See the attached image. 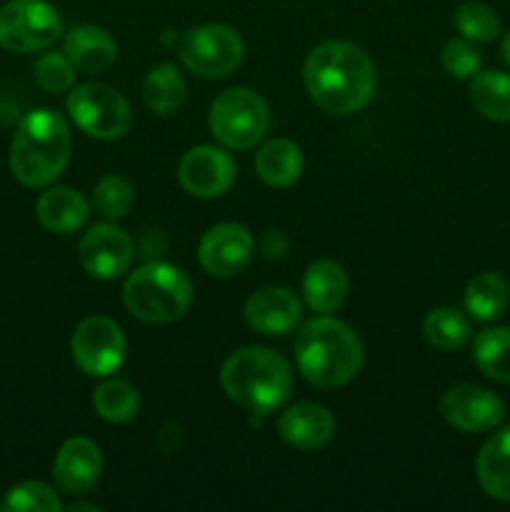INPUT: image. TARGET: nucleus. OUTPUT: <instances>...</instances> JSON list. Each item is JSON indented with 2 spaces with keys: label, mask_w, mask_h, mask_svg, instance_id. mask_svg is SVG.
I'll use <instances>...</instances> for the list:
<instances>
[{
  "label": "nucleus",
  "mask_w": 510,
  "mask_h": 512,
  "mask_svg": "<svg viewBox=\"0 0 510 512\" xmlns=\"http://www.w3.org/2000/svg\"><path fill=\"white\" fill-rule=\"evenodd\" d=\"M180 63L198 78H225L243 63V40L230 25L205 23L190 28L178 45Z\"/></svg>",
  "instance_id": "0eeeda50"
},
{
  "label": "nucleus",
  "mask_w": 510,
  "mask_h": 512,
  "mask_svg": "<svg viewBox=\"0 0 510 512\" xmlns=\"http://www.w3.org/2000/svg\"><path fill=\"white\" fill-rule=\"evenodd\" d=\"M305 168L303 150L288 138L268 140L255 155V173L270 188H290L300 180Z\"/></svg>",
  "instance_id": "4be33fe9"
},
{
  "label": "nucleus",
  "mask_w": 510,
  "mask_h": 512,
  "mask_svg": "<svg viewBox=\"0 0 510 512\" xmlns=\"http://www.w3.org/2000/svg\"><path fill=\"white\" fill-rule=\"evenodd\" d=\"M80 265L98 280H115L128 273L135 258V245L123 228L113 223L93 225L80 238Z\"/></svg>",
  "instance_id": "f8f14e48"
},
{
  "label": "nucleus",
  "mask_w": 510,
  "mask_h": 512,
  "mask_svg": "<svg viewBox=\"0 0 510 512\" xmlns=\"http://www.w3.org/2000/svg\"><path fill=\"white\" fill-rule=\"evenodd\" d=\"M210 133L230 150L255 148L270 128L268 103L255 90L230 88L210 105Z\"/></svg>",
  "instance_id": "423d86ee"
},
{
  "label": "nucleus",
  "mask_w": 510,
  "mask_h": 512,
  "mask_svg": "<svg viewBox=\"0 0 510 512\" xmlns=\"http://www.w3.org/2000/svg\"><path fill=\"white\" fill-rule=\"evenodd\" d=\"M200 265L215 278H233L248 268L253 258V235L238 223L213 225L198 245Z\"/></svg>",
  "instance_id": "4468645a"
},
{
  "label": "nucleus",
  "mask_w": 510,
  "mask_h": 512,
  "mask_svg": "<svg viewBox=\"0 0 510 512\" xmlns=\"http://www.w3.org/2000/svg\"><path fill=\"white\" fill-rule=\"evenodd\" d=\"M220 385L235 405L248 413L268 415L288 400L293 373L278 353L248 345L228 355L220 368Z\"/></svg>",
  "instance_id": "20e7f679"
},
{
  "label": "nucleus",
  "mask_w": 510,
  "mask_h": 512,
  "mask_svg": "<svg viewBox=\"0 0 510 512\" xmlns=\"http://www.w3.org/2000/svg\"><path fill=\"white\" fill-rule=\"evenodd\" d=\"M70 512H98V505H88V503H73L68 505Z\"/></svg>",
  "instance_id": "f704fd0d"
},
{
  "label": "nucleus",
  "mask_w": 510,
  "mask_h": 512,
  "mask_svg": "<svg viewBox=\"0 0 510 512\" xmlns=\"http://www.w3.org/2000/svg\"><path fill=\"white\" fill-rule=\"evenodd\" d=\"M35 215H38L40 225L50 233L68 235L75 233L78 228H83L85 220L90 215V205L78 190L65 188V185H55L48 188L38 198L35 205Z\"/></svg>",
  "instance_id": "a211bd4d"
},
{
  "label": "nucleus",
  "mask_w": 510,
  "mask_h": 512,
  "mask_svg": "<svg viewBox=\"0 0 510 512\" xmlns=\"http://www.w3.org/2000/svg\"><path fill=\"white\" fill-rule=\"evenodd\" d=\"M440 63H443L445 73L458 80H468L480 73L478 50L465 43V40H448L440 50Z\"/></svg>",
  "instance_id": "473e14b6"
},
{
  "label": "nucleus",
  "mask_w": 510,
  "mask_h": 512,
  "mask_svg": "<svg viewBox=\"0 0 510 512\" xmlns=\"http://www.w3.org/2000/svg\"><path fill=\"white\" fill-rule=\"evenodd\" d=\"M423 333L425 340H428L435 350L453 353V350H460L468 343L473 330H470V320L465 318L460 310L435 308L425 315Z\"/></svg>",
  "instance_id": "a878e982"
},
{
  "label": "nucleus",
  "mask_w": 510,
  "mask_h": 512,
  "mask_svg": "<svg viewBox=\"0 0 510 512\" xmlns=\"http://www.w3.org/2000/svg\"><path fill=\"white\" fill-rule=\"evenodd\" d=\"M245 320L255 333L285 335L300 323V300L288 288H263L245 303Z\"/></svg>",
  "instance_id": "dca6fc26"
},
{
  "label": "nucleus",
  "mask_w": 510,
  "mask_h": 512,
  "mask_svg": "<svg viewBox=\"0 0 510 512\" xmlns=\"http://www.w3.org/2000/svg\"><path fill=\"white\" fill-rule=\"evenodd\" d=\"M60 33L63 20L48 0H8L0 8V48L10 53H38Z\"/></svg>",
  "instance_id": "1a4fd4ad"
},
{
  "label": "nucleus",
  "mask_w": 510,
  "mask_h": 512,
  "mask_svg": "<svg viewBox=\"0 0 510 512\" xmlns=\"http://www.w3.org/2000/svg\"><path fill=\"white\" fill-rule=\"evenodd\" d=\"M188 85H185L183 73L175 65L160 63L150 68V73L143 80V100L148 110L155 115H175L185 103Z\"/></svg>",
  "instance_id": "5701e85b"
},
{
  "label": "nucleus",
  "mask_w": 510,
  "mask_h": 512,
  "mask_svg": "<svg viewBox=\"0 0 510 512\" xmlns=\"http://www.w3.org/2000/svg\"><path fill=\"white\" fill-rule=\"evenodd\" d=\"M510 285L498 273H480L465 288V310L475 320H495L508 310Z\"/></svg>",
  "instance_id": "393cba45"
},
{
  "label": "nucleus",
  "mask_w": 510,
  "mask_h": 512,
  "mask_svg": "<svg viewBox=\"0 0 510 512\" xmlns=\"http://www.w3.org/2000/svg\"><path fill=\"white\" fill-rule=\"evenodd\" d=\"M93 408L108 423H128L138 415V390L128 380H105L93 393Z\"/></svg>",
  "instance_id": "cd10ccee"
},
{
  "label": "nucleus",
  "mask_w": 510,
  "mask_h": 512,
  "mask_svg": "<svg viewBox=\"0 0 510 512\" xmlns=\"http://www.w3.org/2000/svg\"><path fill=\"white\" fill-rule=\"evenodd\" d=\"M280 438L298 450H320L333 440L335 418L318 403H298L278 420Z\"/></svg>",
  "instance_id": "f3484780"
},
{
  "label": "nucleus",
  "mask_w": 510,
  "mask_h": 512,
  "mask_svg": "<svg viewBox=\"0 0 510 512\" xmlns=\"http://www.w3.org/2000/svg\"><path fill=\"white\" fill-rule=\"evenodd\" d=\"M295 363L308 383L340 388L363 368V343L348 323L323 315L305 323L298 333Z\"/></svg>",
  "instance_id": "f03ea898"
},
{
  "label": "nucleus",
  "mask_w": 510,
  "mask_h": 512,
  "mask_svg": "<svg viewBox=\"0 0 510 512\" xmlns=\"http://www.w3.org/2000/svg\"><path fill=\"white\" fill-rule=\"evenodd\" d=\"M455 25L463 33L465 40L473 43H490L500 33V20L490 5L478 0H465L455 10Z\"/></svg>",
  "instance_id": "7c9ffc66"
},
{
  "label": "nucleus",
  "mask_w": 510,
  "mask_h": 512,
  "mask_svg": "<svg viewBox=\"0 0 510 512\" xmlns=\"http://www.w3.org/2000/svg\"><path fill=\"white\" fill-rule=\"evenodd\" d=\"M125 335L115 320L90 315L75 328L70 338L73 360L90 378H108L125 360Z\"/></svg>",
  "instance_id": "9d476101"
},
{
  "label": "nucleus",
  "mask_w": 510,
  "mask_h": 512,
  "mask_svg": "<svg viewBox=\"0 0 510 512\" xmlns=\"http://www.w3.org/2000/svg\"><path fill=\"white\" fill-rule=\"evenodd\" d=\"M68 113L85 135L98 140L123 138L133 125L128 100L103 83H83L70 90Z\"/></svg>",
  "instance_id": "6e6552de"
},
{
  "label": "nucleus",
  "mask_w": 510,
  "mask_h": 512,
  "mask_svg": "<svg viewBox=\"0 0 510 512\" xmlns=\"http://www.w3.org/2000/svg\"><path fill=\"white\" fill-rule=\"evenodd\" d=\"M123 300L125 308L143 323H175L193 303V283L175 265L148 263L125 280Z\"/></svg>",
  "instance_id": "39448f33"
},
{
  "label": "nucleus",
  "mask_w": 510,
  "mask_h": 512,
  "mask_svg": "<svg viewBox=\"0 0 510 512\" xmlns=\"http://www.w3.org/2000/svg\"><path fill=\"white\" fill-rule=\"evenodd\" d=\"M475 365L495 383H510V328H488L475 338Z\"/></svg>",
  "instance_id": "bb28decb"
},
{
  "label": "nucleus",
  "mask_w": 510,
  "mask_h": 512,
  "mask_svg": "<svg viewBox=\"0 0 510 512\" xmlns=\"http://www.w3.org/2000/svg\"><path fill=\"white\" fill-rule=\"evenodd\" d=\"M70 128L60 113L50 108L33 110L18 123L10 145V170L28 188H48L68 168Z\"/></svg>",
  "instance_id": "7ed1b4c3"
},
{
  "label": "nucleus",
  "mask_w": 510,
  "mask_h": 512,
  "mask_svg": "<svg viewBox=\"0 0 510 512\" xmlns=\"http://www.w3.org/2000/svg\"><path fill=\"white\" fill-rule=\"evenodd\" d=\"M285 248H288V240H285V235L280 230H265V235L260 238V250L268 258H278V255L285 253Z\"/></svg>",
  "instance_id": "72a5a7b5"
},
{
  "label": "nucleus",
  "mask_w": 510,
  "mask_h": 512,
  "mask_svg": "<svg viewBox=\"0 0 510 512\" xmlns=\"http://www.w3.org/2000/svg\"><path fill=\"white\" fill-rule=\"evenodd\" d=\"M440 415L460 433H485L503 423L505 405L480 385H453L440 395Z\"/></svg>",
  "instance_id": "9b49d317"
},
{
  "label": "nucleus",
  "mask_w": 510,
  "mask_h": 512,
  "mask_svg": "<svg viewBox=\"0 0 510 512\" xmlns=\"http://www.w3.org/2000/svg\"><path fill=\"white\" fill-rule=\"evenodd\" d=\"M303 83L313 103L333 115L363 110L375 93V65L363 48L345 40H328L310 50Z\"/></svg>",
  "instance_id": "f257e3e1"
},
{
  "label": "nucleus",
  "mask_w": 510,
  "mask_h": 512,
  "mask_svg": "<svg viewBox=\"0 0 510 512\" xmlns=\"http://www.w3.org/2000/svg\"><path fill=\"white\" fill-rule=\"evenodd\" d=\"M65 55L85 73H103L118 58V45L100 25H78L65 35Z\"/></svg>",
  "instance_id": "6ab92c4d"
},
{
  "label": "nucleus",
  "mask_w": 510,
  "mask_h": 512,
  "mask_svg": "<svg viewBox=\"0 0 510 512\" xmlns=\"http://www.w3.org/2000/svg\"><path fill=\"white\" fill-rule=\"evenodd\" d=\"M135 203V190L123 175H105L93 188V208L108 220L125 218Z\"/></svg>",
  "instance_id": "c756f323"
},
{
  "label": "nucleus",
  "mask_w": 510,
  "mask_h": 512,
  "mask_svg": "<svg viewBox=\"0 0 510 512\" xmlns=\"http://www.w3.org/2000/svg\"><path fill=\"white\" fill-rule=\"evenodd\" d=\"M470 103L493 123H510V75L485 70L470 78Z\"/></svg>",
  "instance_id": "b1692460"
},
{
  "label": "nucleus",
  "mask_w": 510,
  "mask_h": 512,
  "mask_svg": "<svg viewBox=\"0 0 510 512\" xmlns=\"http://www.w3.org/2000/svg\"><path fill=\"white\" fill-rule=\"evenodd\" d=\"M35 83L50 95L68 93L75 83V65L63 53H43L33 65Z\"/></svg>",
  "instance_id": "2f4dec72"
},
{
  "label": "nucleus",
  "mask_w": 510,
  "mask_h": 512,
  "mask_svg": "<svg viewBox=\"0 0 510 512\" xmlns=\"http://www.w3.org/2000/svg\"><path fill=\"white\" fill-rule=\"evenodd\" d=\"M503 58L510 63V30L505 33V38H503Z\"/></svg>",
  "instance_id": "c9c22d12"
},
{
  "label": "nucleus",
  "mask_w": 510,
  "mask_h": 512,
  "mask_svg": "<svg viewBox=\"0 0 510 512\" xmlns=\"http://www.w3.org/2000/svg\"><path fill=\"white\" fill-rule=\"evenodd\" d=\"M235 160L215 145H195L180 158L178 180L195 198H218L235 183Z\"/></svg>",
  "instance_id": "ddd939ff"
},
{
  "label": "nucleus",
  "mask_w": 510,
  "mask_h": 512,
  "mask_svg": "<svg viewBox=\"0 0 510 512\" xmlns=\"http://www.w3.org/2000/svg\"><path fill=\"white\" fill-rule=\"evenodd\" d=\"M475 475L485 495L510 503V428L485 440L475 460Z\"/></svg>",
  "instance_id": "aec40b11"
},
{
  "label": "nucleus",
  "mask_w": 510,
  "mask_h": 512,
  "mask_svg": "<svg viewBox=\"0 0 510 512\" xmlns=\"http://www.w3.org/2000/svg\"><path fill=\"white\" fill-rule=\"evenodd\" d=\"M55 483L68 495H85L100 483L103 455L90 438H70L58 450L53 463Z\"/></svg>",
  "instance_id": "2eb2a0df"
},
{
  "label": "nucleus",
  "mask_w": 510,
  "mask_h": 512,
  "mask_svg": "<svg viewBox=\"0 0 510 512\" xmlns=\"http://www.w3.org/2000/svg\"><path fill=\"white\" fill-rule=\"evenodd\" d=\"M60 508L63 505L55 490L40 480H23L13 485L0 500L3 512H58Z\"/></svg>",
  "instance_id": "c85d7f7f"
},
{
  "label": "nucleus",
  "mask_w": 510,
  "mask_h": 512,
  "mask_svg": "<svg viewBox=\"0 0 510 512\" xmlns=\"http://www.w3.org/2000/svg\"><path fill=\"white\" fill-rule=\"evenodd\" d=\"M303 295L315 313L330 315L348 298V275L335 260H315L303 278Z\"/></svg>",
  "instance_id": "412c9836"
}]
</instances>
